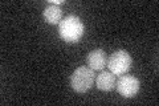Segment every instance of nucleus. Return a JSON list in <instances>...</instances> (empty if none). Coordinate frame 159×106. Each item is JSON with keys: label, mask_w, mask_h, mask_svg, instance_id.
<instances>
[{"label": "nucleus", "mask_w": 159, "mask_h": 106, "mask_svg": "<svg viewBox=\"0 0 159 106\" xmlns=\"http://www.w3.org/2000/svg\"><path fill=\"white\" fill-rule=\"evenodd\" d=\"M84 31H85V27H84L82 20L78 16H66L61 20V23L58 24V35L64 41H66L69 44H74L81 40V37L84 36Z\"/></svg>", "instance_id": "1"}, {"label": "nucleus", "mask_w": 159, "mask_h": 106, "mask_svg": "<svg viewBox=\"0 0 159 106\" xmlns=\"http://www.w3.org/2000/svg\"><path fill=\"white\" fill-rule=\"evenodd\" d=\"M96 82L94 70L89 67H80L70 76V86L77 93H86Z\"/></svg>", "instance_id": "2"}, {"label": "nucleus", "mask_w": 159, "mask_h": 106, "mask_svg": "<svg viewBox=\"0 0 159 106\" xmlns=\"http://www.w3.org/2000/svg\"><path fill=\"white\" fill-rule=\"evenodd\" d=\"M131 64H133V58L130 56V53H127L123 49H119V50H116L109 57L106 65L114 76H122L130 70Z\"/></svg>", "instance_id": "3"}, {"label": "nucleus", "mask_w": 159, "mask_h": 106, "mask_svg": "<svg viewBox=\"0 0 159 106\" xmlns=\"http://www.w3.org/2000/svg\"><path fill=\"white\" fill-rule=\"evenodd\" d=\"M117 92L125 98H133L141 88V82L134 76H122L116 82Z\"/></svg>", "instance_id": "4"}, {"label": "nucleus", "mask_w": 159, "mask_h": 106, "mask_svg": "<svg viewBox=\"0 0 159 106\" xmlns=\"http://www.w3.org/2000/svg\"><path fill=\"white\" fill-rule=\"evenodd\" d=\"M86 64H88V67L93 70H102L107 64V56H106L105 50L93 49L92 52L88 54Z\"/></svg>", "instance_id": "5"}, {"label": "nucleus", "mask_w": 159, "mask_h": 106, "mask_svg": "<svg viewBox=\"0 0 159 106\" xmlns=\"http://www.w3.org/2000/svg\"><path fill=\"white\" fill-rule=\"evenodd\" d=\"M116 76L111 72H101L96 77V85L102 92H110L116 88Z\"/></svg>", "instance_id": "6"}, {"label": "nucleus", "mask_w": 159, "mask_h": 106, "mask_svg": "<svg viewBox=\"0 0 159 106\" xmlns=\"http://www.w3.org/2000/svg\"><path fill=\"white\" fill-rule=\"evenodd\" d=\"M43 16L45 19V21L48 24H52V25H56L60 24L62 20V11L58 6H47L44 8V12H43Z\"/></svg>", "instance_id": "7"}, {"label": "nucleus", "mask_w": 159, "mask_h": 106, "mask_svg": "<svg viewBox=\"0 0 159 106\" xmlns=\"http://www.w3.org/2000/svg\"><path fill=\"white\" fill-rule=\"evenodd\" d=\"M51 4H53V6H61V4H64V0H52Z\"/></svg>", "instance_id": "8"}]
</instances>
